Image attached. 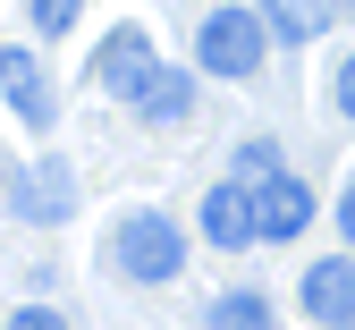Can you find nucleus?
<instances>
[{
    "label": "nucleus",
    "instance_id": "1",
    "mask_svg": "<svg viewBox=\"0 0 355 330\" xmlns=\"http://www.w3.org/2000/svg\"><path fill=\"white\" fill-rule=\"evenodd\" d=\"M271 17L262 9H237V0H220V9H203V26H195V68L203 76H220V85H254L262 76V60H271Z\"/></svg>",
    "mask_w": 355,
    "mask_h": 330
},
{
    "label": "nucleus",
    "instance_id": "2",
    "mask_svg": "<svg viewBox=\"0 0 355 330\" xmlns=\"http://www.w3.org/2000/svg\"><path fill=\"white\" fill-rule=\"evenodd\" d=\"M110 271L136 279V288H169L187 271V229L169 212H119L110 220Z\"/></svg>",
    "mask_w": 355,
    "mask_h": 330
},
{
    "label": "nucleus",
    "instance_id": "3",
    "mask_svg": "<svg viewBox=\"0 0 355 330\" xmlns=\"http://www.w3.org/2000/svg\"><path fill=\"white\" fill-rule=\"evenodd\" d=\"M161 68V51H153V34L136 26V17H119L102 42H94V60H85V85L94 93H119V102H136V85Z\"/></svg>",
    "mask_w": 355,
    "mask_h": 330
},
{
    "label": "nucleus",
    "instance_id": "4",
    "mask_svg": "<svg viewBox=\"0 0 355 330\" xmlns=\"http://www.w3.org/2000/svg\"><path fill=\"white\" fill-rule=\"evenodd\" d=\"M9 212L26 220V229H60L68 212H76V170L68 161H9Z\"/></svg>",
    "mask_w": 355,
    "mask_h": 330
},
{
    "label": "nucleus",
    "instance_id": "5",
    "mask_svg": "<svg viewBox=\"0 0 355 330\" xmlns=\"http://www.w3.org/2000/svg\"><path fill=\"white\" fill-rule=\"evenodd\" d=\"M195 229L220 246V254H245V246H262V220H254V186L229 170V178H211L203 186V204H195Z\"/></svg>",
    "mask_w": 355,
    "mask_h": 330
},
{
    "label": "nucleus",
    "instance_id": "6",
    "mask_svg": "<svg viewBox=\"0 0 355 330\" xmlns=\"http://www.w3.org/2000/svg\"><path fill=\"white\" fill-rule=\"evenodd\" d=\"M296 313L322 322V330H355V246L304 263V279H296Z\"/></svg>",
    "mask_w": 355,
    "mask_h": 330
},
{
    "label": "nucleus",
    "instance_id": "7",
    "mask_svg": "<svg viewBox=\"0 0 355 330\" xmlns=\"http://www.w3.org/2000/svg\"><path fill=\"white\" fill-rule=\"evenodd\" d=\"M313 186H304L296 170H271V178H262L254 186V220H262V246H296L304 238V229H313Z\"/></svg>",
    "mask_w": 355,
    "mask_h": 330
},
{
    "label": "nucleus",
    "instance_id": "8",
    "mask_svg": "<svg viewBox=\"0 0 355 330\" xmlns=\"http://www.w3.org/2000/svg\"><path fill=\"white\" fill-rule=\"evenodd\" d=\"M127 110H136L144 127H187V119H195V68L161 60V68L136 85V102H127Z\"/></svg>",
    "mask_w": 355,
    "mask_h": 330
},
{
    "label": "nucleus",
    "instance_id": "9",
    "mask_svg": "<svg viewBox=\"0 0 355 330\" xmlns=\"http://www.w3.org/2000/svg\"><path fill=\"white\" fill-rule=\"evenodd\" d=\"M338 9H347V0H262V17H271V34L288 42V51H296V42H322Z\"/></svg>",
    "mask_w": 355,
    "mask_h": 330
},
{
    "label": "nucleus",
    "instance_id": "10",
    "mask_svg": "<svg viewBox=\"0 0 355 330\" xmlns=\"http://www.w3.org/2000/svg\"><path fill=\"white\" fill-rule=\"evenodd\" d=\"M211 330H271V297H254V288H229V297H211L203 305Z\"/></svg>",
    "mask_w": 355,
    "mask_h": 330
},
{
    "label": "nucleus",
    "instance_id": "11",
    "mask_svg": "<svg viewBox=\"0 0 355 330\" xmlns=\"http://www.w3.org/2000/svg\"><path fill=\"white\" fill-rule=\"evenodd\" d=\"M42 76V51H26V42H0V93H26Z\"/></svg>",
    "mask_w": 355,
    "mask_h": 330
},
{
    "label": "nucleus",
    "instance_id": "12",
    "mask_svg": "<svg viewBox=\"0 0 355 330\" xmlns=\"http://www.w3.org/2000/svg\"><path fill=\"white\" fill-rule=\"evenodd\" d=\"M9 110H17V127H51V119H60V102H51V85H42V76H34L26 93H9Z\"/></svg>",
    "mask_w": 355,
    "mask_h": 330
},
{
    "label": "nucleus",
    "instance_id": "13",
    "mask_svg": "<svg viewBox=\"0 0 355 330\" xmlns=\"http://www.w3.org/2000/svg\"><path fill=\"white\" fill-rule=\"evenodd\" d=\"M229 170H237L245 186H262V178H271V170H288V161H279V145H237V161H229Z\"/></svg>",
    "mask_w": 355,
    "mask_h": 330
},
{
    "label": "nucleus",
    "instance_id": "14",
    "mask_svg": "<svg viewBox=\"0 0 355 330\" xmlns=\"http://www.w3.org/2000/svg\"><path fill=\"white\" fill-rule=\"evenodd\" d=\"M330 110H338V119L355 127V51H347V60L330 68Z\"/></svg>",
    "mask_w": 355,
    "mask_h": 330
},
{
    "label": "nucleus",
    "instance_id": "15",
    "mask_svg": "<svg viewBox=\"0 0 355 330\" xmlns=\"http://www.w3.org/2000/svg\"><path fill=\"white\" fill-rule=\"evenodd\" d=\"M85 0H34V34H68Z\"/></svg>",
    "mask_w": 355,
    "mask_h": 330
},
{
    "label": "nucleus",
    "instance_id": "16",
    "mask_svg": "<svg viewBox=\"0 0 355 330\" xmlns=\"http://www.w3.org/2000/svg\"><path fill=\"white\" fill-rule=\"evenodd\" d=\"M9 330H68V322H60L51 305H17V313H9Z\"/></svg>",
    "mask_w": 355,
    "mask_h": 330
},
{
    "label": "nucleus",
    "instance_id": "17",
    "mask_svg": "<svg viewBox=\"0 0 355 330\" xmlns=\"http://www.w3.org/2000/svg\"><path fill=\"white\" fill-rule=\"evenodd\" d=\"M338 238L355 246V186H347V195H338Z\"/></svg>",
    "mask_w": 355,
    "mask_h": 330
},
{
    "label": "nucleus",
    "instance_id": "18",
    "mask_svg": "<svg viewBox=\"0 0 355 330\" xmlns=\"http://www.w3.org/2000/svg\"><path fill=\"white\" fill-rule=\"evenodd\" d=\"M347 9H355V0H347Z\"/></svg>",
    "mask_w": 355,
    "mask_h": 330
}]
</instances>
